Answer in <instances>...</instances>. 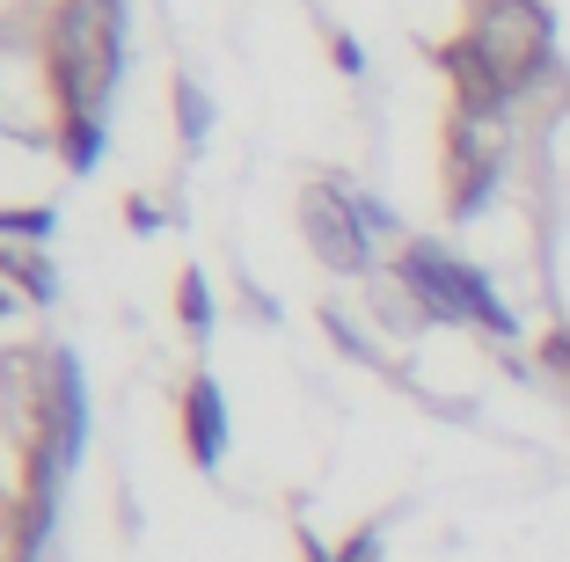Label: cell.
Returning a JSON list of instances; mask_svg holds the SVG:
<instances>
[{"mask_svg": "<svg viewBox=\"0 0 570 562\" xmlns=\"http://www.w3.org/2000/svg\"><path fill=\"white\" fill-rule=\"evenodd\" d=\"M45 67H51V117L102 110L125 73V8L118 0H59L45 22Z\"/></svg>", "mask_w": 570, "mask_h": 562, "instance_id": "cell-1", "label": "cell"}, {"mask_svg": "<svg viewBox=\"0 0 570 562\" xmlns=\"http://www.w3.org/2000/svg\"><path fill=\"white\" fill-rule=\"evenodd\" d=\"M395 285H403L410 307H417V315H432V322L483 329V336H498V344H512V336H520V315L498 299V285H490L469 256H453L446 241H432V234L395 248Z\"/></svg>", "mask_w": 570, "mask_h": 562, "instance_id": "cell-2", "label": "cell"}, {"mask_svg": "<svg viewBox=\"0 0 570 562\" xmlns=\"http://www.w3.org/2000/svg\"><path fill=\"white\" fill-rule=\"evenodd\" d=\"M461 37L475 45V59L490 67V81L504 88V102L541 88L556 73V16L549 0H469Z\"/></svg>", "mask_w": 570, "mask_h": 562, "instance_id": "cell-3", "label": "cell"}, {"mask_svg": "<svg viewBox=\"0 0 570 562\" xmlns=\"http://www.w3.org/2000/svg\"><path fill=\"white\" fill-rule=\"evenodd\" d=\"M498 168H504V117L453 110V117H446V168H439L446 219L483 213V205L498 198Z\"/></svg>", "mask_w": 570, "mask_h": 562, "instance_id": "cell-4", "label": "cell"}, {"mask_svg": "<svg viewBox=\"0 0 570 562\" xmlns=\"http://www.w3.org/2000/svg\"><path fill=\"white\" fill-rule=\"evenodd\" d=\"M301 234L336 278H366L373 270V227L358 213V190H344V183H307L301 190Z\"/></svg>", "mask_w": 570, "mask_h": 562, "instance_id": "cell-5", "label": "cell"}, {"mask_svg": "<svg viewBox=\"0 0 570 562\" xmlns=\"http://www.w3.org/2000/svg\"><path fill=\"white\" fill-rule=\"evenodd\" d=\"M176 431H184V453L198 475H219V453H227V402H219V381L213 373H190L184 395H176Z\"/></svg>", "mask_w": 570, "mask_h": 562, "instance_id": "cell-6", "label": "cell"}, {"mask_svg": "<svg viewBox=\"0 0 570 562\" xmlns=\"http://www.w3.org/2000/svg\"><path fill=\"white\" fill-rule=\"evenodd\" d=\"M51 139H59V161H67V176H88V168L102 161V139H110V117H102V110L51 117Z\"/></svg>", "mask_w": 570, "mask_h": 562, "instance_id": "cell-7", "label": "cell"}, {"mask_svg": "<svg viewBox=\"0 0 570 562\" xmlns=\"http://www.w3.org/2000/svg\"><path fill=\"white\" fill-rule=\"evenodd\" d=\"M0 278L16 285L22 299H37V307H51V293H59L51 256H45V248H22V241H0Z\"/></svg>", "mask_w": 570, "mask_h": 562, "instance_id": "cell-8", "label": "cell"}, {"mask_svg": "<svg viewBox=\"0 0 570 562\" xmlns=\"http://www.w3.org/2000/svg\"><path fill=\"white\" fill-rule=\"evenodd\" d=\"M59 213L51 205H0V241H22V248H45Z\"/></svg>", "mask_w": 570, "mask_h": 562, "instance_id": "cell-9", "label": "cell"}, {"mask_svg": "<svg viewBox=\"0 0 570 562\" xmlns=\"http://www.w3.org/2000/svg\"><path fill=\"white\" fill-rule=\"evenodd\" d=\"M176 132H184V147H205V139H213V102H205V88L184 81V73H176Z\"/></svg>", "mask_w": 570, "mask_h": 562, "instance_id": "cell-10", "label": "cell"}, {"mask_svg": "<svg viewBox=\"0 0 570 562\" xmlns=\"http://www.w3.org/2000/svg\"><path fill=\"white\" fill-rule=\"evenodd\" d=\"M176 315H184L190 336H213V285H205V270H184V278H176Z\"/></svg>", "mask_w": 570, "mask_h": 562, "instance_id": "cell-11", "label": "cell"}, {"mask_svg": "<svg viewBox=\"0 0 570 562\" xmlns=\"http://www.w3.org/2000/svg\"><path fill=\"white\" fill-rule=\"evenodd\" d=\"M541 365H549L556 381H570V329H556L549 344H541Z\"/></svg>", "mask_w": 570, "mask_h": 562, "instance_id": "cell-12", "label": "cell"}, {"mask_svg": "<svg viewBox=\"0 0 570 562\" xmlns=\"http://www.w3.org/2000/svg\"><path fill=\"white\" fill-rule=\"evenodd\" d=\"M336 67H344V73H366V51H358V37H336Z\"/></svg>", "mask_w": 570, "mask_h": 562, "instance_id": "cell-13", "label": "cell"}, {"mask_svg": "<svg viewBox=\"0 0 570 562\" xmlns=\"http://www.w3.org/2000/svg\"><path fill=\"white\" fill-rule=\"evenodd\" d=\"M125 213H132V234H154V219H161L154 198H125Z\"/></svg>", "mask_w": 570, "mask_h": 562, "instance_id": "cell-14", "label": "cell"}, {"mask_svg": "<svg viewBox=\"0 0 570 562\" xmlns=\"http://www.w3.org/2000/svg\"><path fill=\"white\" fill-rule=\"evenodd\" d=\"M293 548H301V562H336V555H330V548H322V541H315V533H307V526L293 533Z\"/></svg>", "mask_w": 570, "mask_h": 562, "instance_id": "cell-15", "label": "cell"}, {"mask_svg": "<svg viewBox=\"0 0 570 562\" xmlns=\"http://www.w3.org/2000/svg\"><path fill=\"white\" fill-rule=\"evenodd\" d=\"M8 307H16V293H8V285H0V315H8Z\"/></svg>", "mask_w": 570, "mask_h": 562, "instance_id": "cell-16", "label": "cell"}]
</instances>
